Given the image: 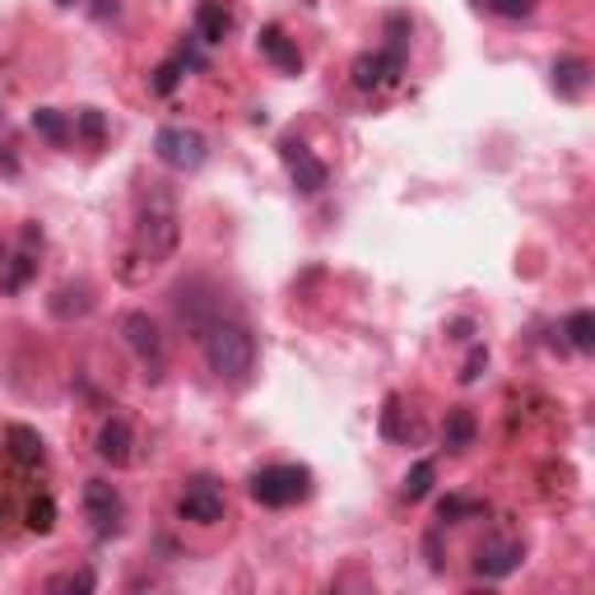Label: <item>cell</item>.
<instances>
[{
    "instance_id": "obj_14",
    "label": "cell",
    "mask_w": 595,
    "mask_h": 595,
    "mask_svg": "<svg viewBox=\"0 0 595 595\" xmlns=\"http://www.w3.org/2000/svg\"><path fill=\"white\" fill-rule=\"evenodd\" d=\"M98 456L108 461V465H117V470H121V465H131L136 461V433H131V423H126V419H108V423H102V429H98Z\"/></svg>"
},
{
    "instance_id": "obj_9",
    "label": "cell",
    "mask_w": 595,
    "mask_h": 595,
    "mask_svg": "<svg viewBox=\"0 0 595 595\" xmlns=\"http://www.w3.org/2000/svg\"><path fill=\"white\" fill-rule=\"evenodd\" d=\"M521 559H526L521 540H512V536H488L475 549V572H479L484 582H502V577H512V572L521 567Z\"/></svg>"
},
{
    "instance_id": "obj_12",
    "label": "cell",
    "mask_w": 595,
    "mask_h": 595,
    "mask_svg": "<svg viewBox=\"0 0 595 595\" xmlns=\"http://www.w3.org/2000/svg\"><path fill=\"white\" fill-rule=\"evenodd\" d=\"M257 47H261V56L270 61L274 71H284V75H298V71H303V52H298V42H293L280 24H266V29L257 33Z\"/></svg>"
},
{
    "instance_id": "obj_15",
    "label": "cell",
    "mask_w": 595,
    "mask_h": 595,
    "mask_svg": "<svg viewBox=\"0 0 595 595\" xmlns=\"http://www.w3.org/2000/svg\"><path fill=\"white\" fill-rule=\"evenodd\" d=\"M6 452H10V461L19 465V470H37V465L47 461V446H42V437L29 429V423H10L6 429Z\"/></svg>"
},
{
    "instance_id": "obj_25",
    "label": "cell",
    "mask_w": 595,
    "mask_h": 595,
    "mask_svg": "<svg viewBox=\"0 0 595 595\" xmlns=\"http://www.w3.org/2000/svg\"><path fill=\"white\" fill-rule=\"evenodd\" d=\"M98 586V577L89 567H79V572H61V577H52L47 582V591H94Z\"/></svg>"
},
{
    "instance_id": "obj_1",
    "label": "cell",
    "mask_w": 595,
    "mask_h": 595,
    "mask_svg": "<svg viewBox=\"0 0 595 595\" xmlns=\"http://www.w3.org/2000/svg\"><path fill=\"white\" fill-rule=\"evenodd\" d=\"M177 238H182V228H177L173 191L159 186V182H149L144 201H140V215H136V247H131V257L144 270H154V266H163L177 251Z\"/></svg>"
},
{
    "instance_id": "obj_23",
    "label": "cell",
    "mask_w": 595,
    "mask_h": 595,
    "mask_svg": "<svg viewBox=\"0 0 595 595\" xmlns=\"http://www.w3.org/2000/svg\"><path fill=\"white\" fill-rule=\"evenodd\" d=\"M484 512H488V507L479 498H461V494L437 502V521H461V517H484Z\"/></svg>"
},
{
    "instance_id": "obj_27",
    "label": "cell",
    "mask_w": 595,
    "mask_h": 595,
    "mask_svg": "<svg viewBox=\"0 0 595 595\" xmlns=\"http://www.w3.org/2000/svg\"><path fill=\"white\" fill-rule=\"evenodd\" d=\"M470 331H475V322H452V339H470Z\"/></svg>"
},
{
    "instance_id": "obj_4",
    "label": "cell",
    "mask_w": 595,
    "mask_h": 595,
    "mask_svg": "<svg viewBox=\"0 0 595 595\" xmlns=\"http://www.w3.org/2000/svg\"><path fill=\"white\" fill-rule=\"evenodd\" d=\"M121 335L126 345H131V354L140 358V368L149 377H163V364H167V339L159 331V322L149 312H126L121 316Z\"/></svg>"
},
{
    "instance_id": "obj_10",
    "label": "cell",
    "mask_w": 595,
    "mask_h": 595,
    "mask_svg": "<svg viewBox=\"0 0 595 595\" xmlns=\"http://www.w3.org/2000/svg\"><path fill=\"white\" fill-rule=\"evenodd\" d=\"M400 75H405V47L364 52L354 61V84L358 89H381V84H396Z\"/></svg>"
},
{
    "instance_id": "obj_13",
    "label": "cell",
    "mask_w": 595,
    "mask_h": 595,
    "mask_svg": "<svg viewBox=\"0 0 595 595\" xmlns=\"http://www.w3.org/2000/svg\"><path fill=\"white\" fill-rule=\"evenodd\" d=\"M232 33V10L224 0H201L196 6V24H191V37L201 42V47H219V42Z\"/></svg>"
},
{
    "instance_id": "obj_24",
    "label": "cell",
    "mask_w": 595,
    "mask_h": 595,
    "mask_svg": "<svg viewBox=\"0 0 595 595\" xmlns=\"http://www.w3.org/2000/svg\"><path fill=\"white\" fill-rule=\"evenodd\" d=\"M52 526H56V498H52V494H37V498L29 502V530L47 536Z\"/></svg>"
},
{
    "instance_id": "obj_3",
    "label": "cell",
    "mask_w": 595,
    "mask_h": 595,
    "mask_svg": "<svg viewBox=\"0 0 595 595\" xmlns=\"http://www.w3.org/2000/svg\"><path fill=\"white\" fill-rule=\"evenodd\" d=\"M247 494L251 502L261 507H293V502H307L312 498V470L307 465H261L257 475L247 479Z\"/></svg>"
},
{
    "instance_id": "obj_19",
    "label": "cell",
    "mask_w": 595,
    "mask_h": 595,
    "mask_svg": "<svg viewBox=\"0 0 595 595\" xmlns=\"http://www.w3.org/2000/svg\"><path fill=\"white\" fill-rule=\"evenodd\" d=\"M563 335H567V345L577 349V354H591L595 349V316L582 307V312H572L567 322H563Z\"/></svg>"
},
{
    "instance_id": "obj_6",
    "label": "cell",
    "mask_w": 595,
    "mask_h": 595,
    "mask_svg": "<svg viewBox=\"0 0 595 595\" xmlns=\"http://www.w3.org/2000/svg\"><path fill=\"white\" fill-rule=\"evenodd\" d=\"M205 136L201 131H186V126H163V131L154 136V159L163 167H173V173H196V167L205 163Z\"/></svg>"
},
{
    "instance_id": "obj_17",
    "label": "cell",
    "mask_w": 595,
    "mask_h": 595,
    "mask_svg": "<svg viewBox=\"0 0 595 595\" xmlns=\"http://www.w3.org/2000/svg\"><path fill=\"white\" fill-rule=\"evenodd\" d=\"M475 433H479V423L475 414L456 405V410H446V423H442V442L452 446V452H465V446H475Z\"/></svg>"
},
{
    "instance_id": "obj_28",
    "label": "cell",
    "mask_w": 595,
    "mask_h": 595,
    "mask_svg": "<svg viewBox=\"0 0 595 595\" xmlns=\"http://www.w3.org/2000/svg\"><path fill=\"white\" fill-rule=\"evenodd\" d=\"M94 14H98V19H108V14H117V0H98V6H94Z\"/></svg>"
},
{
    "instance_id": "obj_16",
    "label": "cell",
    "mask_w": 595,
    "mask_h": 595,
    "mask_svg": "<svg viewBox=\"0 0 595 595\" xmlns=\"http://www.w3.org/2000/svg\"><path fill=\"white\" fill-rule=\"evenodd\" d=\"M554 94L559 98H586V89H591V61H582V56H559L554 61Z\"/></svg>"
},
{
    "instance_id": "obj_2",
    "label": "cell",
    "mask_w": 595,
    "mask_h": 595,
    "mask_svg": "<svg viewBox=\"0 0 595 595\" xmlns=\"http://www.w3.org/2000/svg\"><path fill=\"white\" fill-rule=\"evenodd\" d=\"M201 349L205 364L219 381H247L257 368V339L242 322H224V316H209L201 326Z\"/></svg>"
},
{
    "instance_id": "obj_5",
    "label": "cell",
    "mask_w": 595,
    "mask_h": 595,
    "mask_svg": "<svg viewBox=\"0 0 595 595\" xmlns=\"http://www.w3.org/2000/svg\"><path fill=\"white\" fill-rule=\"evenodd\" d=\"M84 517H89L94 540H117L121 521H126V502L108 479H89L84 484Z\"/></svg>"
},
{
    "instance_id": "obj_20",
    "label": "cell",
    "mask_w": 595,
    "mask_h": 595,
    "mask_svg": "<svg viewBox=\"0 0 595 595\" xmlns=\"http://www.w3.org/2000/svg\"><path fill=\"white\" fill-rule=\"evenodd\" d=\"M71 126H75V136H79L84 144H94V149L102 144V136H108V121H102V112H98V108H79Z\"/></svg>"
},
{
    "instance_id": "obj_21",
    "label": "cell",
    "mask_w": 595,
    "mask_h": 595,
    "mask_svg": "<svg viewBox=\"0 0 595 595\" xmlns=\"http://www.w3.org/2000/svg\"><path fill=\"white\" fill-rule=\"evenodd\" d=\"M433 479H437V465H433V461H419L414 470L405 475V488H400V494H405L410 502H419V498L433 494Z\"/></svg>"
},
{
    "instance_id": "obj_11",
    "label": "cell",
    "mask_w": 595,
    "mask_h": 595,
    "mask_svg": "<svg viewBox=\"0 0 595 595\" xmlns=\"http://www.w3.org/2000/svg\"><path fill=\"white\" fill-rule=\"evenodd\" d=\"M33 247H42V232L29 224L24 232H19V251L10 261H0V289H6V293H24L29 280L37 274V251Z\"/></svg>"
},
{
    "instance_id": "obj_29",
    "label": "cell",
    "mask_w": 595,
    "mask_h": 595,
    "mask_svg": "<svg viewBox=\"0 0 595 595\" xmlns=\"http://www.w3.org/2000/svg\"><path fill=\"white\" fill-rule=\"evenodd\" d=\"M56 6H61V10H71V6H75V0H56Z\"/></svg>"
},
{
    "instance_id": "obj_7",
    "label": "cell",
    "mask_w": 595,
    "mask_h": 595,
    "mask_svg": "<svg viewBox=\"0 0 595 595\" xmlns=\"http://www.w3.org/2000/svg\"><path fill=\"white\" fill-rule=\"evenodd\" d=\"M224 512H228V498L209 475H196L177 498V517L191 526H215V521H224Z\"/></svg>"
},
{
    "instance_id": "obj_8",
    "label": "cell",
    "mask_w": 595,
    "mask_h": 595,
    "mask_svg": "<svg viewBox=\"0 0 595 595\" xmlns=\"http://www.w3.org/2000/svg\"><path fill=\"white\" fill-rule=\"evenodd\" d=\"M280 159H284V167H289L293 191H303V196H316V191H326L331 167L316 159L303 140H280Z\"/></svg>"
},
{
    "instance_id": "obj_22",
    "label": "cell",
    "mask_w": 595,
    "mask_h": 595,
    "mask_svg": "<svg viewBox=\"0 0 595 595\" xmlns=\"http://www.w3.org/2000/svg\"><path fill=\"white\" fill-rule=\"evenodd\" d=\"M475 10L498 14V19H530L540 10V0H475Z\"/></svg>"
},
{
    "instance_id": "obj_18",
    "label": "cell",
    "mask_w": 595,
    "mask_h": 595,
    "mask_svg": "<svg viewBox=\"0 0 595 595\" xmlns=\"http://www.w3.org/2000/svg\"><path fill=\"white\" fill-rule=\"evenodd\" d=\"M33 131L47 140V144H56V149H66L71 144V136H75V126H71V117L61 112V108H37L33 112Z\"/></svg>"
},
{
    "instance_id": "obj_30",
    "label": "cell",
    "mask_w": 595,
    "mask_h": 595,
    "mask_svg": "<svg viewBox=\"0 0 595 595\" xmlns=\"http://www.w3.org/2000/svg\"><path fill=\"white\" fill-rule=\"evenodd\" d=\"M0 521H6V502H0Z\"/></svg>"
},
{
    "instance_id": "obj_26",
    "label": "cell",
    "mask_w": 595,
    "mask_h": 595,
    "mask_svg": "<svg viewBox=\"0 0 595 595\" xmlns=\"http://www.w3.org/2000/svg\"><path fill=\"white\" fill-rule=\"evenodd\" d=\"M488 368V349L484 345H475L470 349V358H465V368H461V381H465V387H470V381H479V372Z\"/></svg>"
}]
</instances>
